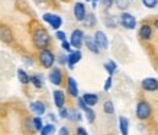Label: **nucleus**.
Listing matches in <instances>:
<instances>
[{
  "label": "nucleus",
  "instance_id": "20",
  "mask_svg": "<svg viewBox=\"0 0 158 135\" xmlns=\"http://www.w3.org/2000/svg\"><path fill=\"white\" fill-rule=\"evenodd\" d=\"M29 82L32 83L36 89H42V86H44L42 76H39V74H35V76H32V77H29Z\"/></svg>",
  "mask_w": 158,
  "mask_h": 135
},
{
  "label": "nucleus",
  "instance_id": "30",
  "mask_svg": "<svg viewBox=\"0 0 158 135\" xmlns=\"http://www.w3.org/2000/svg\"><path fill=\"white\" fill-rule=\"evenodd\" d=\"M142 3H144L145 7H148V9H152L155 7L158 3V0H142Z\"/></svg>",
  "mask_w": 158,
  "mask_h": 135
},
{
  "label": "nucleus",
  "instance_id": "4",
  "mask_svg": "<svg viewBox=\"0 0 158 135\" xmlns=\"http://www.w3.org/2000/svg\"><path fill=\"white\" fill-rule=\"evenodd\" d=\"M42 19L45 20L47 23H49V26L52 29H55V31H58L62 25V19L58 15H54V13H45L42 16Z\"/></svg>",
  "mask_w": 158,
  "mask_h": 135
},
{
  "label": "nucleus",
  "instance_id": "19",
  "mask_svg": "<svg viewBox=\"0 0 158 135\" xmlns=\"http://www.w3.org/2000/svg\"><path fill=\"white\" fill-rule=\"evenodd\" d=\"M119 129L122 135H128V129H129V122L125 116H120L119 118Z\"/></svg>",
  "mask_w": 158,
  "mask_h": 135
},
{
  "label": "nucleus",
  "instance_id": "2",
  "mask_svg": "<svg viewBox=\"0 0 158 135\" xmlns=\"http://www.w3.org/2000/svg\"><path fill=\"white\" fill-rule=\"evenodd\" d=\"M39 61H41V65L44 68H51L55 63V55L52 54V51L45 48L39 53Z\"/></svg>",
  "mask_w": 158,
  "mask_h": 135
},
{
  "label": "nucleus",
  "instance_id": "37",
  "mask_svg": "<svg viewBox=\"0 0 158 135\" xmlns=\"http://www.w3.org/2000/svg\"><path fill=\"white\" fill-rule=\"evenodd\" d=\"M100 2H102V5L105 6L106 9H109L110 6L113 5V0H100Z\"/></svg>",
  "mask_w": 158,
  "mask_h": 135
},
{
  "label": "nucleus",
  "instance_id": "9",
  "mask_svg": "<svg viewBox=\"0 0 158 135\" xmlns=\"http://www.w3.org/2000/svg\"><path fill=\"white\" fill-rule=\"evenodd\" d=\"M81 60V53H80V49H76V51H71L70 53V55L67 57V65L68 68H74V65H76L78 61Z\"/></svg>",
  "mask_w": 158,
  "mask_h": 135
},
{
  "label": "nucleus",
  "instance_id": "17",
  "mask_svg": "<svg viewBox=\"0 0 158 135\" xmlns=\"http://www.w3.org/2000/svg\"><path fill=\"white\" fill-rule=\"evenodd\" d=\"M83 100L86 102L87 106H94V105H97V102H99V96L94 95V93H86L83 96Z\"/></svg>",
  "mask_w": 158,
  "mask_h": 135
},
{
  "label": "nucleus",
  "instance_id": "22",
  "mask_svg": "<svg viewBox=\"0 0 158 135\" xmlns=\"http://www.w3.org/2000/svg\"><path fill=\"white\" fill-rule=\"evenodd\" d=\"M18 78H19V82L22 83V84H28V83H29L28 73L25 71V70H22V68H19V70H18Z\"/></svg>",
  "mask_w": 158,
  "mask_h": 135
},
{
  "label": "nucleus",
  "instance_id": "27",
  "mask_svg": "<svg viewBox=\"0 0 158 135\" xmlns=\"http://www.w3.org/2000/svg\"><path fill=\"white\" fill-rule=\"evenodd\" d=\"M67 119H70V121H81V115H80V112L71 111V112H68Z\"/></svg>",
  "mask_w": 158,
  "mask_h": 135
},
{
  "label": "nucleus",
  "instance_id": "6",
  "mask_svg": "<svg viewBox=\"0 0 158 135\" xmlns=\"http://www.w3.org/2000/svg\"><path fill=\"white\" fill-rule=\"evenodd\" d=\"M120 23L126 29H134L135 26H136V19L134 18V15L125 12V13L120 15Z\"/></svg>",
  "mask_w": 158,
  "mask_h": 135
},
{
  "label": "nucleus",
  "instance_id": "45",
  "mask_svg": "<svg viewBox=\"0 0 158 135\" xmlns=\"http://www.w3.org/2000/svg\"><path fill=\"white\" fill-rule=\"evenodd\" d=\"M87 2H99V0H87Z\"/></svg>",
  "mask_w": 158,
  "mask_h": 135
},
{
  "label": "nucleus",
  "instance_id": "38",
  "mask_svg": "<svg viewBox=\"0 0 158 135\" xmlns=\"http://www.w3.org/2000/svg\"><path fill=\"white\" fill-rule=\"evenodd\" d=\"M58 135H70V132H68V129L65 126H62V128H60V131H58Z\"/></svg>",
  "mask_w": 158,
  "mask_h": 135
},
{
  "label": "nucleus",
  "instance_id": "15",
  "mask_svg": "<svg viewBox=\"0 0 158 135\" xmlns=\"http://www.w3.org/2000/svg\"><path fill=\"white\" fill-rule=\"evenodd\" d=\"M54 103H55V106H57L58 109L64 106V103H65L64 92H61V90H55V92H54Z\"/></svg>",
  "mask_w": 158,
  "mask_h": 135
},
{
  "label": "nucleus",
  "instance_id": "32",
  "mask_svg": "<svg viewBox=\"0 0 158 135\" xmlns=\"http://www.w3.org/2000/svg\"><path fill=\"white\" fill-rule=\"evenodd\" d=\"M77 105H78V108L81 109V111H86L87 108V105H86V102L83 100V97H77Z\"/></svg>",
  "mask_w": 158,
  "mask_h": 135
},
{
  "label": "nucleus",
  "instance_id": "42",
  "mask_svg": "<svg viewBox=\"0 0 158 135\" xmlns=\"http://www.w3.org/2000/svg\"><path fill=\"white\" fill-rule=\"evenodd\" d=\"M45 2H47V0H35V3H38V5H42Z\"/></svg>",
  "mask_w": 158,
  "mask_h": 135
},
{
  "label": "nucleus",
  "instance_id": "13",
  "mask_svg": "<svg viewBox=\"0 0 158 135\" xmlns=\"http://www.w3.org/2000/svg\"><path fill=\"white\" fill-rule=\"evenodd\" d=\"M67 89H68V93H70L73 97H78V86H77V82L73 77H68Z\"/></svg>",
  "mask_w": 158,
  "mask_h": 135
},
{
  "label": "nucleus",
  "instance_id": "18",
  "mask_svg": "<svg viewBox=\"0 0 158 135\" xmlns=\"http://www.w3.org/2000/svg\"><path fill=\"white\" fill-rule=\"evenodd\" d=\"M151 35H152V29L149 25H142L141 29H139V38L142 39H149L151 38Z\"/></svg>",
  "mask_w": 158,
  "mask_h": 135
},
{
  "label": "nucleus",
  "instance_id": "12",
  "mask_svg": "<svg viewBox=\"0 0 158 135\" xmlns=\"http://www.w3.org/2000/svg\"><path fill=\"white\" fill-rule=\"evenodd\" d=\"M0 39L6 44H9L13 41V34H12V31H10L7 26H2V28H0Z\"/></svg>",
  "mask_w": 158,
  "mask_h": 135
},
{
  "label": "nucleus",
  "instance_id": "1",
  "mask_svg": "<svg viewBox=\"0 0 158 135\" xmlns=\"http://www.w3.org/2000/svg\"><path fill=\"white\" fill-rule=\"evenodd\" d=\"M32 39H34L35 47H36V48H39V49H45L49 45V42H51V36H49V34L44 28H38V29H36V31L34 32Z\"/></svg>",
  "mask_w": 158,
  "mask_h": 135
},
{
  "label": "nucleus",
  "instance_id": "43",
  "mask_svg": "<svg viewBox=\"0 0 158 135\" xmlns=\"http://www.w3.org/2000/svg\"><path fill=\"white\" fill-rule=\"evenodd\" d=\"M49 119H52V121H57V119H55V115H52V113H49Z\"/></svg>",
  "mask_w": 158,
  "mask_h": 135
},
{
  "label": "nucleus",
  "instance_id": "8",
  "mask_svg": "<svg viewBox=\"0 0 158 135\" xmlns=\"http://www.w3.org/2000/svg\"><path fill=\"white\" fill-rule=\"evenodd\" d=\"M86 6H84V3H81V2H77L76 5H74V18H76L77 20H80V22H83V19H84V16H86Z\"/></svg>",
  "mask_w": 158,
  "mask_h": 135
},
{
  "label": "nucleus",
  "instance_id": "3",
  "mask_svg": "<svg viewBox=\"0 0 158 135\" xmlns=\"http://www.w3.org/2000/svg\"><path fill=\"white\" fill-rule=\"evenodd\" d=\"M136 116H138L139 119H142V121H145V119H148L149 116H151V106H149L148 102H139L138 106H136Z\"/></svg>",
  "mask_w": 158,
  "mask_h": 135
},
{
  "label": "nucleus",
  "instance_id": "39",
  "mask_svg": "<svg viewBox=\"0 0 158 135\" xmlns=\"http://www.w3.org/2000/svg\"><path fill=\"white\" fill-rule=\"evenodd\" d=\"M58 63L60 64H62V65H64V64H67V57H65V55H60V57H58Z\"/></svg>",
  "mask_w": 158,
  "mask_h": 135
},
{
  "label": "nucleus",
  "instance_id": "34",
  "mask_svg": "<svg viewBox=\"0 0 158 135\" xmlns=\"http://www.w3.org/2000/svg\"><path fill=\"white\" fill-rule=\"evenodd\" d=\"M55 38L60 39V41H65V38H67V36H65V32H62V31H60V29H58L57 32H55Z\"/></svg>",
  "mask_w": 158,
  "mask_h": 135
},
{
  "label": "nucleus",
  "instance_id": "33",
  "mask_svg": "<svg viewBox=\"0 0 158 135\" xmlns=\"http://www.w3.org/2000/svg\"><path fill=\"white\" fill-rule=\"evenodd\" d=\"M61 47H62V49H64V51H67V53H71V44L68 42L67 39H65V41H61Z\"/></svg>",
  "mask_w": 158,
  "mask_h": 135
},
{
  "label": "nucleus",
  "instance_id": "21",
  "mask_svg": "<svg viewBox=\"0 0 158 135\" xmlns=\"http://www.w3.org/2000/svg\"><path fill=\"white\" fill-rule=\"evenodd\" d=\"M83 22L86 23L87 28H93V26L96 25V16H94L93 13H86V16H84Z\"/></svg>",
  "mask_w": 158,
  "mask_h": 135
},
{
  "label": "nucleus",
  "instance_id": "5",
  "mask_svg": "<svg viewBox=\"0 0 158 135\" xmlns=\"http://www.w3.org/2000/svg\"><path fill=\"white\" fill-rule=\"evenodd\" d=\"M83 42H84V34H83L81 29H76V31H73L71 34V38H70V44H71V47H74L76 49H80L81 48Z\"/></svg>",
  "mask_w": 158,
  "mask_h": 135
},
{
  "label": "nucleus",
  "instance_id": "29",
  "mask_svg": "<svg viewBox=\"0 0 158 135\" xmlns=\"http://www.w3.org/2000/svg\"><path fill=\"white\" fill-rule=\"evenodd\" d=\"M34 126L36 131H41L42 129V119H41V116H36V118H34Z\"/></svg>",
  "mask_w": 158,
  "mask_h": 135
},
{
  "label": "nucleus",
  "instance_id": "16",
  "mask_svg": "<svg viewBox=\"0 0 158 135\" xmlns=\"http://www.w3.org/2000/svg\"><path fill=\"white\" fill-rule=\"evenodd\" d=\"M31 111L34 112V113H36L38 116H41L45 113V105H44L42 102H32L31 103Z\"/></svg>",
  "mask_w": 158,
  "mask_h": 135
},
{
  "label": "nucleus",
  "instance_id": "14",
  "mask_svg": "<svg viewBox=\"0 0 158 135\" xmlns=\"http://www.w3.org/2000/svg\"><path fill=\"white\" fill-rule=\"evenodd\" d=\"M84 42H86V47L87 49H90L93 54H99L100 53V49H99V47H97L96 41H94V38H91V36H84Z\"/></svg>",
  "mask_w": 158,
  "mask_h": 135
},
{
  "label": "nucleus",
  "instance_id": "23",
  "mask_svg": "<svg viewBox=\"0 0 158 135\" xmlns=\"http://www.w3.org/2000/svg\"><path fill=\"white\" fill-rule=\"evenodd\" d=\"M105 68H106V71L109 73V76H113L116 71V68H118V65H116L115 61H109V63L105 64Z\"/></svg>",
  "mask_w": 158,
  "mask_h": 135
},
{
  "label": "nucleus",
  "instance_id": "26",
  "mask_svg": "<svg viewBox=\"0 0 158 135\" xmlns=\"http://www.w3.org/2000/svg\"><path fill=\"white\" fill-rule=\"evenodd\" d=\"M113 3H116L118 9L120 10H125L129 7V0H113Z\"/></svg>",
  "mask_w": 158,
  "mask_h": 135
},
{
  "label": "nucleus",
  "instance_id": "46",
  "mask_svg": "<svg viewBox=\"0 0 158 135\" xmlns=\"http://www.w3.org/2000/svg\"><path fill=\"white\" fill-rule=\"evenodd\" d=\"M61 2H67V0H61Z\"/></svg>",
  "mask_w": 158,
  "mask_h": 135
},
{
  "label": "nucleus",
  "instance_id": "11",
  "mask_svg": "<svg viewBox=\"0 0 158 135\" xmlns=\"http://www.w3.org/2000/svg\"><path fill=\"white\" fill-rule=\"evenodd\" d=\"M49 82L52 83L54 86H61L62 83V73L60 68H52L49 73Z\"/></svg>",
  "mask_w": 158,
  "mask_h": 135
},
{
  "label": "nucleus",
  "instance_id": "36",
  "mask_svg": "<svg viewBox=\"0 0 158 135\" xmlns=\"http://www.w3.org/2000/svg\"><path fill=\"white\" fill-rule=\"evenodd\" d=\"M110 87H112V76L107 77V80L105 82V87H103V89H105V92H107V90H110Z\"/></svg>",
  "mask_w": 158,
  "mask_h": 135
},
{
  "label": "nucleus",
  "instance_id": "31",
  "mask_svg": "<svg viewBox=\"0 0 158 135\" xmlns=\"http://www.w3.org/2000/svg\"><path fill=\"white\" fill-rule=\"evenodd\" d=\"M105 23L107 28H116V20L115 18H106L105 19Z\"/></svg>",
  "mask_w": 158,
  "mask_h": 135
},
{
  "label": "nucleus",
  "instance_id": "35",
  "mask_svg": "<svg viewBox=\"0 0 158 135\" xmlns=\"http://www.w3.org/2000/svg\"><path fill=\"white\" fill-rule=\"evenodd\" d=\"M67 116H68V111H67V109H65L64 106L60 108V118H62V119H67Z\"/></svg>",
  "mask_w": 158,
  "mask_h": 135
},
{
  "label": "nucleus",
  "instance_id": "24",
  "mask_svg": "<svg viewBox=\"0 0 158 135\" xmlns=\"http://www.w3.org/2000/svg\"><path fill=\"white\" fill-rule=\"evenodd\" d=\"M54 132H55V126L52 124L42 126V129H41V135H52Z\"/></svg>",
  "mask_w": 158,
  "mask_h": 135
},
{
  "label": "nucleus",
  "instance_id": "7",
  "mask_svg": "<svg viewBox=\"0 0 158 135\" xmlns=\"http://www.w3.org/2000/svg\"><path fill=\"white\" fill-rule=\"evenodd\" d=\"M94 41H96L99 49H106L107 48V45H109L107 36H106V34L103 32V31H97L96 34H94Z\"/></svg>",
  "mask_w": 158,
  "mask_h": 135
},
{
  "label": "nucleus",
  "instance_id": "40",
  "mask_svg": "<svg viewBox=\"0 0 158 135\" xmlns=\"http://www.w3.org/2000/svg\"><path fill=\"white\" fill-rule=\"evenodd\" d=\"M77 135H89V134H87V131L84 128L80 126V128H77Z\"/></svg>",
  "mask_w": 158,
  "mask_h": 135
},
{
  "label": "nucleus",
  "instance_id": "41",
  "mask_svg": "<svg viewBox=\"0 0 158 135\" xmlns=\"http://www.w3.org/2000/svg\"><path fill=\"white\" fill-rule=\"evenodd\" d=\"M23 63L26 64V65H32V58H31V57H25L23 58Z\"/></svg>",
  "mask_w": 158,
  "mask_h": 135
},
{
  "label": "nucleus",
  "instance_id": "28",
  "mask_svg": "<svg viewBox=\"0 0 158 135\" xmlns=\"http://www.w3.org/2000/svg\"><path fill=\"white\" fill-rule=\"evenodd\" d=\"M103 111H105L106 113H110V115H112V113L115 112V109H113V103H112L110 100L105 102V105H103Z\"/></svg>",
  "mask_w": 158,
  "mask_h": 135
},
{
  "label": "nucleus",
  "instance_id": "25",
  "mask_svg": "<svg viewBox=\"0 0 158 135\" xmlns=\"http://www.w3.org/2000/svg\"><path fill=\"white\" fill-rule=\"evenodd\" d=\"M84 112H86V118H87V121H89V124H93L94 119H96V113H94V111H93L91 108H87Z\"/></svg>",
  "mask_w": 158,
  "mask_h": 135
},
{
  "label": "nucleus",
  "instance_id": "10",
  "mask_svg": "<svg viewBox=\"0 0 158 135\" xmlns=\"http://www.w3.org/2000/svg\"><path fill=\"white\" fill-rule=\"evenodd\" d=\"M142 87H144V90H147V92H155V90H158V80L152 77L144 78L142 80Z\"/></svg>",
  "mask_w": 158,
  "mask_h": 135
},
{
  "label": "nucleus",
  "instance_id": "44",
  "mask_svg": "<svg viewBox=\"0 0 158 135\" xmlns=\"http://www.w3.org/2000/svg\"><path fill=\"white\" fill-rule=\"evenodd\" d=\"M155 26H157V28H158V19L155 20Z\"/></svg>",
  "mask_w": 158,
  "mask_h": 135
}]
</instances>
